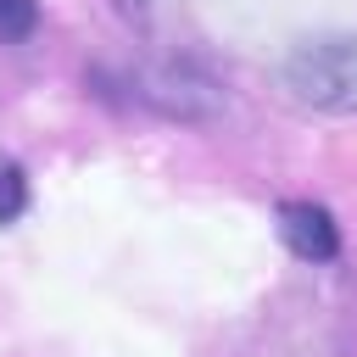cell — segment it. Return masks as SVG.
<instances>
[{"label":"cell","instance_id":"3","mask_svg":"<svg viewBox=\"0 0 357 357\" xmlns=\"http://www.w3.org/2000/svg\"><path fill=\"white\" fill-rule=\"evenodd\" d=\"M279 234L301 262H335V251H340V229H335L329 206H318V201H284Z\"/></svg>","mask_w":357,"mask_h":357},{"label":"cell","instance_id":"1","mask_svg":"<svg viewBox=\"0 0 357 357\" xmlns=\"http://www.w3.org/2000/svg\"><path fill=\"white\" fill-rule=\"evenodd\" d=\"M284 89L312 112H357V39L318 33L284 56Z\"/></svg>","mask_w":357,"mask_h":357},{"label":"cell","instance_id":"4","mask_svg":"<svg viewBox=\"0 0 357 357\" xmlns=\"http://www.w3.org/2000/svg\"><path fill=\"white\" fill-rule=\"evenodd\" d=\"M39 22V0H0V45L28 39Z\"/></svg>","mask_w":357,"mask_h":357},{"label":"cell","instance_id":"2","mask_svg":"<svg viewBox=\"0 0 357 357\" xmlns=\"http://www.w3.org/2000/svg\"><path fill=\"white\" fill-rule=\"evenodd\" d=\"M139 95L151 106L173 112V117H190V123H201V117L218 112V89L201 73H190V67H156V73H145L139 78Z\"/></svg>","mask_w":357,"mask_h":357},{"label":"cell","instance_id":"5","mask_svg":"<svg viewBox=\"0 0 357 357\" xmlns=\"http://www.w3.org/2000/svg\"><path fill=\"white\" fill-rule=\"evenodd\" d=\"M22 206H28V178L11 156H0V223H11Z\"/></svg>","mask_w":357,"mask_h":357}]
</instances>
